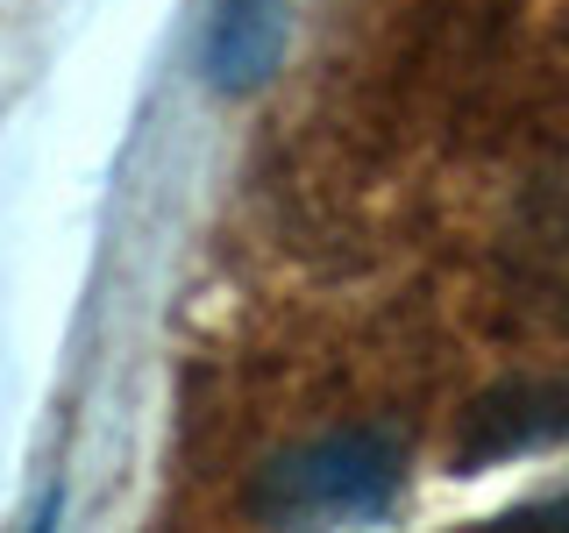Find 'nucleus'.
<instances>
[{"mask_svg":"<svg viewBox=\"0 0 569 533\" xmlns=\"http://www.w3.org/2000/svg\"><path fill=\"white\" fill-rule=\"evenodd\" d=\"M284 50V0H213L207 29V71L221 93H249L278 71Z\"/></svg>","mask_w":569,"mask_h":533,"instance_id":"obj_3","label":"nucleus"},{"mask_svg":"<svg viewBox=\"0 0 569 533\" xmlns=\"http://www.w3.org/2000/svg\"><path fill=\"white\" fill-rule=\"evenodd\" d=\"M556 441H569V384H498L470 413L462 462H506L527 449H556Z\"/></svg>","mask_w":569,"mask_h":533,"instance_id":"obj_2","label":"nucleus"},{"mask_svg":"<svg viewBox=\"0 0 569 533\" xmlns=\"http://www.w3.org/2000/svg\"><path fill=\"white\" fill-rule=\"evenodd\" d=\"M406 484V449L378 426L363 434H328L313 449H292L263 470L257 520L271 526H320V520H378Z\"/></svg>","mask_w":569,"mask_h":533,"instance_id":"obj_1","label":"nucleus"},{"mask_svg":"<svg viewBox=\"0 0 569 533\" xmlns=\"http://www.w3.org/2000/svg\"><path fill=\"white\" fill-rule=\"evenodd\" d=\"M527 520H569V497H556V505H533Z\"/></svg>","mask_w":569,"mask_h":533,"instance_id":"obj_4","label":"nucleus"}]
</instances>
